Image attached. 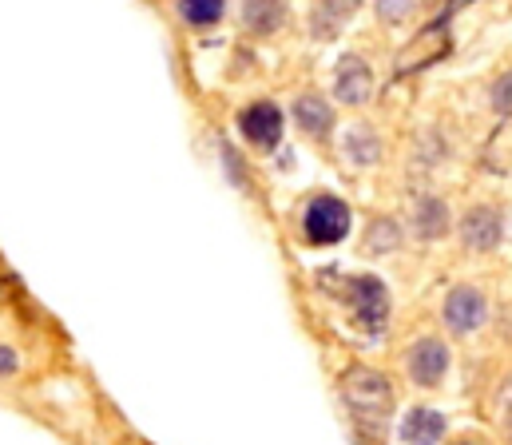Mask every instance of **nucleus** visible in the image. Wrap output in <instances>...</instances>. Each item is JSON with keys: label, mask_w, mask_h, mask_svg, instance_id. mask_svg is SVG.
Listing matches in <instances>:
<instances>
[{"label": "nucleus", "mask_w": 512, "mask_h": 445, "mask_svg": "<svg viewBox=\"0 0 512 445\" xmlns=\"http://www.w3.org/2000/svg\"><path fill=\"white\" fill-rule=\"evenodd\" d=\"M505 430H509V442H512V414H505Z\"/></svg>", "instance_id": "obj_21"}, {"label": "nucleus", "mask_w": 512, "mask_h": 445, "mask_svg": "<svg viewBox=\"0 0 512 445\" xmlns=\"http://www.w3.org/2000/svg\"><path fill=\"white\" fill-rule=\"evenodd\" d=\"M294 124L310 136V140H326L334 132V108L330 100H322L318 92H306L294 100Z\"/></svg>", "instance_id": "obj_9"}, {"label": "nucleus", "mask_w": 512, "mask_h": 445, "mask_svg": "<svg viewBox=\"0 0 512 445\" xmlns=\"http://www.w3.org/2000/svg\"><path fill=\"white\" fill-rule=\"evenodd\" d=\"M441 314H445V326H449L453 334H473V330H481L485 318H489V298L481 295L477 287H457V291H449Z\"/></svg>", "instance_id": "obj_7"}, {"label": "nucleus", "mask_w": 512, "mask_h": 445, "mask_svg": "<svg viewBox=\"0 0 512 445\" xmlns=\"http://www.w3.org/2000/svg\"><path fill=\"white\" fill-rule=\"evenodd\" d=\"M461 445H469V442H461Z\"/></svg>", "instance_id": "obj_22"}, {"label": "nucleus", "mask_w": 512, "mask_h": 445, "mask_svg": "<svg viewBox=\"0 0 512 445\" xmlns=\"http://www.w3.org/2000/svg\"><path fill=\"white\" fill-rule=\"evenodd\" d=\"M413 227H417L421 239H441L449 231V207H445V199H437V195L417 199L413 203Z\"/></svg>", "instance_id": "obj_13"}, {"label": "nucleus", "mask_w": 512, "mask_h": 445, "mask_svg": "<svg viewBox=\"0 0 512 445\" xmlns=\"http://www.w3.org/2000/svg\"><path fill=\"white\" fill-rule=\"evenodd\" d=\"M362 8V0H318L314 16H310V32L318 40H334L342 32V24Z\"/></svg>", "instance_id": "obj_11"}, {"label": "nucleus", "mask_w": 512, "mask_h": 445, "mask_svg": "<svg viewBox=\"0 0 512 445\" xmlns=\"http://www.w3.org/2000/svg\"><path fill=\"white\" fill-rule=\"evenodd\" d=\"M239 132H243V140L255 151L278 148V140H282V108L270 104V100L247 104V108L239 112Z\"/></svg>", "instance_id": "obj_4"}, {"label": "nucleus", "mask_w": 512, "mask_h": 445, "mask_svg": "<svg viewBox=\"0 0 512 445\" xmlns=\"http://www.w3.org/2000/svg\"><path fill=\"white\" fill-rule=\"evenodd\" d=\"M16 370H20V354L8 342H0V378H12Z\"/></svg>", "instance_id": "obj_19"}, {"label": "nucleus", "mask_w": 512, "mask_h": 445, "mask_svg": "<svg viewBox=\"0 0 512 445\" xmlns=\"http://www.w3.org/2000/svg\"><path fill=\"white\" fill-rule=\"evenodd\" d=\"M445 414H437V410H409L405 414V422H401V442L405 445H441L445 438Z\"/></svg>", "instance_id": "obj_10"}, {"label": "nucleus", "mask_w": 512, "mask_h": 445, "mask_svg": "<svg viewBox=\"0 0 512 445\" xmlns=\"http://www.w3.org/2000/svg\"><path fill=\"white\" fill-rule=\"evenodd\" d=\"M457 235H461V243H465L469 251H493V247L505 239V215H501L497 207H489V203L469 207V211L461 215Z\"/></svg>", "instance_id": "obj_5"}, {"label": "nucleus", "mask_w": 512, "mask_h": 445, "mask_svg": "<svg viewBox=\"0 0 512 445\" xmlns=\"http://www.w3.org/2000/svg\"><path fill=\"white\" fill-rule=\"evenodd\" d=\"M286 0H243V24L255 36H270L286 24Z\"/></svg>", "instance_id": "obj_12"}, {"label": "nucleus", "mask_w": 512, "mask_h": 445, "mask_svg": "<svg viewBox=\"0 0 512 445\" xmlns=\"http://www.w3.org/2000/svg\"><path fill=\"white\" fill-rule=\"evenodd\" d=\"M405 370L417 386H437L449 374V346L441 338H417L405 354Z\"/></svg>", "instance_id": "obj_6"}, {"label": "nucleus", "mask_w": 512, "mask_h": 445, "mask_svg": "<svg viewBox=\"0 0 512 445\" xmlns=\"http://www.w3.org/2000/svg\"><path fill=\"white\" fill-rule=\"evenodd\" d=\"M342 298H346V306H350V314H354V322L362 326V330H385V322H389V291H385L382 279H374V275H350V279H342Z\"/></svg>", "instance_id": "obj_3"}, {"label": "nucleus", "mask_w": 512, "mask_h": 445, "mask_svg": "<svg viewBox=\"0 0 512 445\" xmlns=\"http://www.w3.org/2000/svg\"><path fill=\"white\" fill-rule=\"evenodd\" d=\"M413 4H417V0H378V20H385V24H401V20H409Z\"/></svg>", "instance_id": "obj_18"}, {"label": "nucleus", "mask_w": 512, "mask_h": 445, "mask_svg": "<svg viewBox=\"0 0 512 445\" xmlns=\"http://www.w3.org/2000/svg\"><path fill=\"white\" fill-rule=\"evenodd\" d=\"M397 243H401V231H397V223H393V219H374L366 247H370V251H393Z\"/></svg>", "instance_id": "obj_16"}, {"label": "nucleus", "mask_w": 512, "mask_h": 445, "mask_svg": "<svg viewBox=\"0 0 512 445\" xmlns=\"http://www.w3.org/2000/svg\"><path fill=\"white\" fill-rule=\"evenodd\" d=\"M342 398H346V406H350L366 426H378L382 418H389V410H393V386H389V378L378 374V370H370V366L346 370V378H342Z\"/></svg>", "instance_id": "obj_1"}, {"label": "nucleus", "mask_w": 512, "mask_h": 445, "mask_svg": "<svg viewBox=\"0 0 512 445\" xmlns=\"http://www.w3.org/2000/svg\"><path fill=\"white\" fill-rule=\"evenodd\" d=\"M350 223H354V215H350V207L338 199V195H314L310 203H306V211H302V231H306V239L314 243V247H334V243H342L346 235H350Z\"/></svg>", "instance_id": "obj_2"}, {"label": "nucleus", "mask_w": 512, "mask_h": 445, "mask_svg": "<svg viewBox=\"0 0 512 445\" xmlns=\"http://www.w3.org/2000/svg\"><path fill=\"white\" fill-rule=\"evenodd\" d=\"M378 155H382V140H378L370 128H354V132H346V159H350V163L370 167V163H378Z\"/></svg>", "instance_id": "obj_15"}, {"label": "nucleus", "mask_w": 512, "mask_h": 445, "mask_svg": "<svg viewBox=\"0 0 512 445\" xmlns=\"http://www.w3.org/2000/svg\"><path fill=\"white\" fill-rule=\"evenodd\" d=\"M175 8H179V16H183L191 28H211V24L223 20L227 0H175Z\"/></svg>", "instance_id": "obj_14"}, {"label": "nucleus", "mask_w": 512, "mask_h": 445, "mask_svg": "<svg viewBox=\"0 0 512 445\" xmlns=\"http://www.w3.org/2000/svg\"><path fill=\"white\" fill-rule=\"evenodd\" d=\"M505 414H512V378H509V386H505Z\"/></svg>", "instance_id": "obj_20"}, {"label": "nucleus", "mask_w": 512, "mask_h": 445, "mask_svg": "<svg viewBox=\"0 0 512 445\" xmlns=\"http://www.w3.org/2000/svg\"><path fill=\"white\" fill-rule=\"evenodd\" d=\"M334 96L350 108H362L374 96V72L362 56H342L338 72H334Z\"/></svg>", "instance_id": "obj_8"}, {"label": "nucleus", "mask_w": 512, "mask_h": 445, "mask_svg": "<svg viewBox=\"0 0 512 445\" xmlns=\"http://www.w3.org/2000/svg\"><path fill=\"white\" fill-rule=\"evenodd\" d=\"M489 100H493V112H497V116L512 120V72H501V76L493 80Z\"/></svg>", "instance_id": "obj_17"}]
</instances>
